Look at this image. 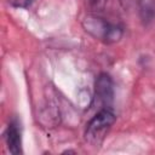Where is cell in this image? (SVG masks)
Returning a JSON list of instances; mask_svg holds the SVG:
<instances>
[{
    "mask_svg": "<svg viewBox=\"0 0 155 155\" xmlns=\"http://www.w3.org/2000/svg\"><path fill=\"white\" fill-rule=\"evenodd\" d=\"M82 27L93 38L105 44H115L122 38V28L113 24L97 15H88L82 21Z\"/></svg>",
    "mask_w": 155,
    "mask_h": 155,
    "instance_id": "cell-1",
    "label": "cell"
},
{
    "mask_svg": "<svg viewBox=\"0 0 155 155\" xmlns=\"http://www.w3.org/2000/svg\"><path fill=\"white\" fill-rule=\"evenodd\" d=\"M116 116L111 108H102L99 111L88 121L85 131V139L91 145H99L111 126L114 125Z\"/></svg>",
    "mask_w": 155,
    "mask_h": 155,
    "instance_id": "cell-2",
    "label": "cell"
},
{
    "mask_svg": "<svg viewBox=\"0 0 155 155\" xmlns=\"http://www.w3.org/2000/svg\"><path fill=\"white\" fill-rule=\"evenodd\" d=\"M114 99V84L109 74L102 73L98 75L94 84V101L102 108H110Z\"/></svg>",
    "mask_w": 155,
    "mask_h": 155,
    "instance_id": "cell-3",
    "label": "cell"
},
{
    "mask_svg": "<svg viewBox=\"0 0 155 155\" xmlns=\"http://www.w3.org/2000/svg\"><path fill=\"white\" fill-rule=\"evenodd\" d=\"M5 142L7 149L11 154H21L22 153V137H21V128L16 121H11L7 125L5 131Z\"/></svg>",
    "mask_w": 155,
    "mask_h": 155,
    "instance_id": "cell-4",
    "label": "cell"
},
{
    "mask_svg": "<svg viewBox=\"0 0 155 155\" xmlns=\"http://www.w3.org/2000/svg\"><path fill=\"white\" fill-rule=\"evenodd\" d=\"M138 13L143 24H149L155 17V0H138Z\"/></svg>",
    "mask_w": 155,
    "mask_h": 155,
    "instance_id": "cell-5",
    "label": "cell"
},
{
    "mask_svg": "<svg viewBox=\"0 0 155 155\" xmlns=\"http://www.w3.org/2000/svg\"><path fill=\"white\" fill-rule=\"evenodd\" d=\"M7 1H8V4L12 7H16V8H27L35 0H7Z\"/></svg>",
    "mask_w": 155,
    "mask_h": 155,
    "instance_id": "cell-6",
    "label": "cell"
},
{
    "mask_svg": "<svg viewBox=\"0 0 155 155\" xmlns=\"http://www.w3.org/2000/svg\"><path fill=\"white\" fill-rule=\"evenodd\" d=\"M90 6L96 11H102L107 4V0H87Z\"/></svg>",
    "mask_w": 155,
    "mask_h": 155,
    "instance_id": "cell-7",
    "label": "cell"
},
{
    "mask_svg": "<svg viewBox=\"0 0 155 155\" xmlns=\"http://www.w3.org/2000/svg\"><path fill=\"white\" fill-rule=\"evenodd\" d=\"M138 0H120V4L122 5V7L125 10H131L132 7H134L137 5Z\"/></svg>",
    "mask_w": 155,
    "mask_h": 155,
    "instance_id": "cell-8",
    "label": "cell"
}]
</instances>
